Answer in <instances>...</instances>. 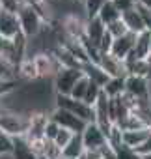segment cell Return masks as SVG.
<instances>
[{"instance_id":"484cf974","label":"cell","mask_w":151,"mask_h":159,"mask_svg":"<svg viewBox=\"0 0 151 159\" xmlns=\"http://www.w3.org/2000/svg\"><path fill=\"white\" fill-rule=\"evenodd\" d=\"M140 8H145V10H151V0H136Z\"/></svg>"},{"instance_id":"7402d4cb","label":"cell","mask_w":151,"mask_h":159,"mask_svg":"<svg viewBox=\"0 0 151 159\" xmlns=\"http://www.w3.org/2000/svg\"><path fill=\"white\" fill-rule=\"evenodd\" d=\"M106 32L116 39V38H121V36H125L129 30H127V26H125V23H123V19H118V21H114L112 25H108L106 26Z\"/></svg>"},{"instance_id":"2e32d148","label":"cell","mask_w":151,"mask_h":159,"mask_svg":"<svg viewBox=\"0 0 151 159\" xmlns=\"http://www.w3.org/2000/svg\"><path fill=\"white\" fill-rule=\"evenodd\" d=\"M106 26L108 25H112L114 21H118V19H121V11L116 8V4L112 2V0H106V2L103 4V8H101V11H99V15H97Z\"/></svg>"},{"instance_id":"277c9868","label":"cell","mask_w":151,"mask_h":159,"mask_svg":"<svg viewBox=\"0 0 151 159\" xmlns=\"http://www.w3.org/2000/svg\"><path fill=\"white\" fill-rule=\"evenodd\" d=\"M54 107H60V109H65V111L73 112L75 116H79L86 124L93 122V107L84 103V101L75 99L71 96H56L54 98Z\"/></svg>"},{"instance_id":"7c38bea8","label":"cell","mask_w":151,"mask_h":159,"mask_svg":"<svg viewBox=\"0 0 151 159\" xmlns=\"http://www.w3.org/2000/svg\"><path fill=\"white\" fill-rule=\"evenodd\" d=\"M121 19H123V23H125V26H127V30L131 34L138 36V34L145 32V23L142 19V13H140L138 6L132 8V10H129V11H125V13H121Z\"/></svg>"},{"instance_id":"cb8c5ba5","label":"cell","mask_w":151,"mask_h":159,"mask_svg":"<svg viewBox=\"0 0 151 159\" xmlns=\"http://www.w3.org/2000/svg\"><path fill=\"white\" fill-rule=\"evenodd\" d=\"M58 131H60V125L49 118V122H47V125H45V139L52 142V140H54V137L58 135Z\"/></svg>"},{"instance_id":"5bb4252c","label":"cell","mask_w":151,"mask_h":159,"mask_svg":"<svg viewBox=\"0 0 151 159\" xmlns=\"http://www.w3.org/2000/svg\"><path fill=\"white\" fill-rule=\"evenodd\" d=\"M132 54L138 60H145L151 54V32L149 30H145V32H142V34L136 36V43H134Z\"/></svg>"},{"instance_id":"52a82bcc","label":"cell","mask_w":151,"mask_h":159,"mask_svg":"<svg viewBox=\"0 0 151 159\" xmlns=\"http://www.w3.org/2000/svg\"><path fill=\"white\" fill-rule=\"evenodd\" d=\"M21 32V25H19V17L13 11H6L0 10V36L4 39L13 41L15 38H19Z\"/></svg>"},{"instance_id":"9c48e42d","label":"cell","mask_w":151,"mask_h":159,"mask_svg":"<svg viewBox=\"0 0 151 159\" xmlns=\"http://www.w3.org/2000/svg\"><path fill=\"white\" fill-rule=\"evenodd\" d=\"M105 34H106V25H105L99 17L88 19V23H86L84 45L99 51V45H101V41H103V38H105Z\"/></svg>"},{"instance_id":"d6986e66","label":"cell","mask_w":151,"mask_h":159,"mask_svg":"<svg viewBox=\"0 0 151 159\" xmlns=\"http://www.w3.org/2000/svg\"><path fill=\"white\" fill-rule=\"evenodd\" d=\"M105 2H106V0H84V2H82V10H84L86 19H93V17H97Z\"/></svg>"},{"instance_id":"d4e9b609","label":"cell","mask_w":151,"mask_h":159,"mask_svg":"<svg viewBox=\"0 0 151 159\" xmlns=\"http://www.w3.org/2000/svg\"><path fill=\"white\" fill-rule=\"evenodd\" d=\"M112 2L116 4V8H118L121 13H125V11H129V10H132V8L138 6L136 0H112Z\"/></svg>"},{"instance_id":"4dcf8cb0","label":"cell","mask_w":151,"mask_h":159,"mask_svg":"<svg viewBox=\"0 0 151 159\" xmlns=\"http://www.w3.org/2000/svg\"><path fill=\"white\" fill-rule=\"evenodd\" d=\"M0 135H4V133H2V129H0Z\"/></svg>"},{"instance_id":"83f0119b","label":"cell","mask_w":151,"mask_h":159,"mask_svg":"<svg viewBox=\"0 0 151 159\" xmlns=\"http://www.w3.org/2000/svg\"><path fill=\"white\" fill-rule=\"evenodd\" d=\"M69 2H77V4H82L84 0H69Z\"/></svg>"},{"instance_id":"ba28073f","label":"cell","mask_w":151,"mask_h":159,"mask_svg":"<svg viewBox=\"0 0 151 159\" xmlns=\"http://www.w3.org/2000/svg\"><path fill=\"white\" fill-rule=\"evenodd\" d=\"M125 94L132 99H147L149 98V81L140 75H127L125 77Z\"/></svg>"},{"instance_id":"f546056e","label":"cell","mask_w":151,"mask_h":159,"mask_svg":"<svg viewBox=\"0 0 151 159\" xmlns=\"http://www.w3.org/2000/svg\"><path fill=\"white\" fill-rule=\"evenodd\" d=\"M2 75H6V73H4V71H2V69H0V77H2Z\"/></svg>"},{"instance_id":"e0dca14e","label":"cell","mask_w":151,"mask_h":159,"mask_svg":"<svg viewBox=\"0 0 151 159\" xmlns=\"http://www.w3.org/2000/svg\"><path fill=\"white\" fill-rule=\"evenodd\" d=\"M103 92H105L110 99L121 98V96L125 94V79H108L106 84L103 86Z\"/></svg>"},{"instance_id":"5b68a950","label":"cell","mask_w":151,"mask_h":159,"mask_svg":"<svg viewBox=\"0 0 151 159\" xmlns=\"http://www.w3.org/2000/svg\"><path fill=\"white\" fill-rule=\"evenodd\" d=\"M49 118H50L52 122H56L60 127L69 129V131L77 133V135H80V133L84 131V127H86V122H84V120H80L79 116H75L73 112H69V111H65V109H60V107H54V109L49 112Z\"/></svg>"},{"instance_id":"8992f818","label":"cell","mask_w":151,"mask_h":159,"mask_svg":"<svg viewBox=\"0 0 151 159\" xmlns=\"http://www.w3.org/2000/svg\"><path fill=\"white\" fill-rule=\"evenodd\" d=\"M80 139H82V144H84L86 152H95V150H101L103 146L108 144V139H106L105 131L95 122L86 124L84 131L80 133Z\"/></svg>"},{"instance_id":"7a4b0ae2","label":"cell","mask_w":151,"mask_h":159,"mask_svg":"<svg viewBox=\"0 0 151 159\" xmlns=\"http://www.w3.org/2000/svg\"><path fill=\"white\" fill-rule=\"evenodd\" d=\"M30 127V114L28 112H17V111H6L0 114V129L4 135L11 139L26 137Z\"/></svg>"},{"instance_id":"9a60e30c","label":"cell","mask_w":151,"mask_h":159,"mask_svg":"<svg viewBox=\"0 0 151 159\" xmlns=\"http://www.w3.org/2000/svg\"><path fill=\"white\" fill-rule=\"evenodd\" d=\"M84 152H86V148H84V144H82L80 135H75L73 140L62 150V155L67 157V159H80V157L84 155Z\"/></svg>"},{"instance_id":"30bf717a","label":"cell","mask_w":151,"mask_h":159,"mask_svg":"<svg viewBox=\"0 0 151 159\" xmlns=\"http://www.w3.org/2000/svg\"><path fill=\"white\" fill-rule=\"evenodd\" d=\"M134 43H136V34L127 32L125 36H121V38H116V39H114L110 52H112L116 58H119V60H123V62H125V60L132 54V51H134Z\"/></svg>"},{"instance_id":"6da1fadb","label":"cell","mask_w":151,"mask_h":159,"mask_svg":"<svg viewBox=\"0 0 151 159\" xmlns=\"http://www.w3.org/2000/svg\"><path fill=\"white\" fill-rule=\"evenodd\" d=\"M17 17H19L21 32H23V36H24L28 41L34 39V38H37V36L47 28V25H49V23L45 21L43 13H41L37 8H34V6H30V4H24V2H23V6L19 8Z\"/></svg>"},{"instance_id":"4316f807","label":"cell","mask_w":151,"mask_h":159,"mask_svg":"<svg viewBox=\"0 0 151 159\" xmlns=\"http://www.w3.org/2000/svg\"><path fill=\"white\" fill-rule=\"evenodd\" d=\"M145 64H147V79H151V54L145 58Z\"/></svg>"},{"instance_id":"603a6c76","label":"cell","mask_w":151,"mask_h":159,"mask_svg":"<svg viewBox=\"0 0 151 159\" xmlns=\"http://www.w3.org/2000/svg\"><path fill=\"white\" fill-rule=\"evenodd\" d=\"M114 159H142V155H138L136 150H132V148L123 144L118 150H114Z\"/></svg>"},{"instance_id":"44dd1931","label":"cell","mask_w":151,"mask_h":159,"mask_svg":"<svg viewBox=\"0 0 151 159\" xmlns=\"http://www.w3.org/2000/svg\"><path fill=\"white\" fill-rule=\"evenodd\" d=\"M13 152V139L8 135H0V159H10Z\"/></svg>"},{"instance_id":"ffe728a7","label":"cell","mask_w":151,"mask_h":159,"mask_svg":"<svg viewBox=\"0 0 151 159\" xmlns=\"http://www.w3.org/2000/svg\"><path fill=\"white\" fill-rule=\"evenodd\" d=\"M77 135V133H73V131H69V129H63V127H60V131H58V135L54 137V144H56V148H60V150H63L71 140H73V137Z\"/></svg>"},{"instance_id":"ac0fdd59","label":"cell","mask_w":151,"mask_h":159,"mask_svg":"<svg viewBox=\"0 0 151 159\" xmlns=\"http://www.w3.org/2000/svg\"><path fill=\"white\" fill-rule=\"evenodd\" d=\"M90 79L86 77V75H82L79 81H77V84L73 86V90H71V98H75V99H79V101H84L86 99V94H88V88H90Z\"/></svg>"},{"instance_id":"f1b7e54d","label":"cell","mask_w":151,"mask_h":159,"mask_svg":"<svg viewBox=\"0 0 151 159\" xmlns=\"http://www.w3.org/2000/svg\"><path fill=\"white\" fill-rule=\"evenodd\" d=\"M142 159H151V153H149V155H144Z\"/></svg>"},{"instance_id":"4fadbf2b","label":"cell","mask_w":151,"mask_h":159,"mask_svg":"<svg viewBox=\"0 0 151 159\" xmlns=\"http://www.w3.org/2000/svg\"><path fill=\"white\" fill-rule=\"evenodd\" d=\"M10 159H41V157L34 152L26 137H19V139H13V152Z\"/></svg>"},{"instance_id":"8fae6325","label":"cell","mask_w":151,"mask_h":159,"mask_svg":"<svg viewBox=\"0 0 151 159\" xmlns=\"http://www.w3.org/2000/svg\"><path fill=\"white\" fill-rule=\"evenodd\" d=\"M151 135V127H134V129H125L123 131V144L132 148V150H138L144 146V142L149 139Z\"/></svg>"},{"instance_id":"3957f363","label":"cell","mask_w":151,"mask_h":159,"mask_svg":"<svg viewBox=\"0 0 151 159\" xmlns=\"http://www.w3.org/2000/svg\"><path fill=\"white\" fill-rule=\"evenodd\" d=\"M82 75L84 73H82L80 67H63V66H60V69L52 77V86H54L56 96H71L73 86L77 84V81Z\"/></svg>"}]
</instances>
